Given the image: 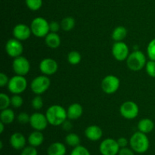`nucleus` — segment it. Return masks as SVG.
Here are the masks:
<instances>
[{
	"mask_svg": "<svg viewBox=\"0 0 155 155\" xmlns=\"http://www.w3.org/2000/svg\"><path fill=\"white\" fill-rule=\"evenodd\" d=\"M45 42L48 47L50 48H57L61 45V37L57 33L49 32L45 37Z\"/></svg>",
	"mask_w": 155,
	"mask_h": 155,
	"instance_id": "obj_21",
	"label": "nucleus"
},
{
	"mask_svg": "<svg viewBox=\"0 0 155 155\" xmlns=\"http://www.w3.org/2000/svg\"><path fill=\"white\" fill-rule=\"evenodd\" d=\"M127 36V30L123 26H118L112 32V39L115 42L123 41Z\"/></svg>",
	"mask_w": 155,
	"mask_h": 155,
	"instance_id": "obj_24",
	"label": "nucleus"
},
{
	"mask_svg": "<svg viewBox=\"0 0 155 155\" xmlns=\"http://www.w3.org/2000/svg\"><path fill=\"white\" fill-rule=\"evenodd\" d=\"M130 148L136 153L144 154L148 150L150 142L147 134L140 131L136 132L130 139Z\"/></svg>",
	"mask_w": 155,
	"mask_h": 155,
	"instance_id": "obj_2",
	"label": "nucleus"
},
{
	"mask_svg": "<svg viewBox=\"0 0 155 155\" xmlns=\"http://www.w3.org/2000/svg\"><path fill=\"white\" fill-rule=\"evenodd\" d=\"M24 99L19 94H15L11 97V105L15 108H19L23 105Z\"/></svg>",
	"mask_w": 155,
	"mask_h": 155,
	"instance_id": "obj_30",
	"label": "nucleus"
},
{
	"mask_svg": "<svg viewBox=\"0 0 155 155\" xmlns=\"http://www.w3.org/2000/svg\"><path fill=\"white\" fill-rule=\"evenodd\" d=\"M12 68L15 74L24 77L30 72V63L27 58L21 55L14 58L12 62Z\"/></svg>",
	"mask_w": 155,
	"mask_h": 155,
	"instance_id": "obj_10",
	"label": "nucleus"
},
{
	"mask_svg": "<svg viewBox=\"0 0 155 155\" xmlns=\"http://www.w3.org/2000/svg\"><path fill=\"white\" fill-rule=\"evenodd\" d=\"M27 139L25 136L21 133H15L10 136L9 143L11 146L15 150H22L26 147Z\"/></svg>",
	"mask_w": 155,
	"mask_h": 155,
	"instance_id": "obj_16",
	"label": "nucleus"
},
{
	"mask_svg": "<svg viewBox=\"0 0 155 155\" xmlns=\"http://www.w3.org/2000/svg\"><path fill=\"white\" fill-rule=\"evenodd\" d=\"M65 142L69 146L75 148L80 145V138L77 134L74 133H71L68 134L65 137Z\"/></svg>",
	"mask_w": 155,
	"mask_h": 155,
	"instance_id": "obj_25",
	"label": "nucleus"
},
{
	"mask_svg": "<svg viewBox=\"0 0 155 155\" xmlns=\"http://www.w3.org/2000/svg\"><path fill=\"white\" fill-rule=\"evenodd\" d=\"M135 151L131 148H120L118 153V155H135Z\"/></svg>",
	"mask_w": 155,
	"mask_h": 155,
	"instance_id": "obj_38",
	"label": "nucleus"
},
{
	"mask_svg": "<svg viewBox=\"0 0 155 155\" xmlns=\"http://www.w3.org/2000/svg\"><path fill=\"white\" fill-rule=\"evenodd\" d=\"M139 107L136 102L127 101L123 103L120 107V113L121 116L127 120L135 119L138 116Z\"/></svg>",
	"mask_w": 155,
	"mask_h": 155,
	"instance_id": "obj_9",
	"label": "nucleus"
},
{
	"mask_svg": "<svg viewBox=\"0 0 155 155\" xmlns=\"http://www.w3.org/2000/svg\"><path fill=\"white\" fill-rule=\"evenodd\" d=\"M30 124L34 130L43 131L49 124L45 114L39 112H36L30 116Z\"/></svg>",
	"mask_w": 155,
	"mask_h": 155,
	"instance_id": "obj_13",
	"label": "nucleus"
},
{
	"mask_svg": "<svg viewBox=\"0 0 155 155\" xmlns=\"http://www.w3.org/2000/svg\"><path fill=\"white\" fill-rule=\"evenodd\" d=\"M51 85V80L48 76L40 75L35 77L30 83V89L36 95H42L46 92Z\"/></svg>",
	"mask_w": 155,
	"mask_h": 155,
	"instance_id": "obj_5",
	"label": "nucleus"
},
{
	"mask_svg": "<svg viewBox=\"0 0 155 155\" xmlns=\"http://www.w3.org/2000/svg\"><path fill=\"white\" fill-rule=\"evenodd\" d=\"M43 106V99L39 95H36L32 100V107L35 110H40Z\"/></svg>",
	"mask_w": 155,
	"mask_h": 155,
	"instance_id": "obj_34",
	"label": "nucleus"
},
{
	"mask_svg": "<svg viewBox=\"0 0 155 155\" xmlns=\"http://www.w3.org/2000/svg\"><path fill=\"white\" fill-rule=\"evenodd\" d=\"M61 24L58 21H51L49 23V29L50 32L53 33H58L61 28Z\"/></svg>",
	"mask_w": 155,
	"mask_h": 155,
	"instance_id": "obj_37",
	"label": "nucleus"
},
{
	"mask_svg": "<svg viewBox=\"0 0 155 155\" xmlns=\"http://www.w3.org/2000/svg\"><path fill=\"white\" fill-rule=\"evenodd\" d=\"M61 126L63 130H65V131H70V130L72 129V124H71V121L68 120H66L62 124Z\"/></svg>",
	"mask_w": 155,
	"mask_h": 155,
	"instance_id": "obj_41",
	"label": "nucleus"
},
{
	"mask_svg": "<svg viewBox=\"0 0 155 155\" xmlns=\"http://www.w3.org/2000/svg\"><path fill=\"white\" fill-rule=\"evenodd\" d=\"M9 82V79L8 76L4 73L0 74V86L4 87V86H8V83Z\"/></svg>",
	"mask_w": 155,
	"mask_h": 155,
	"instance_id": "obj_39",
	"label": "nucleus"
},
{
	"mask_svg": "<svg viewBox=\"0 0 155 155\" xmlns=\"http://www.w3.org/2000/svg\"><path fill=\"white\" fill-rule=\"evenodd\" d=\"M70 155H91V153L86 147L80 145L73 148Z\"/></svg>",
	"mask_w": 155,
	"mask_h": 155,
	"instance_id": "obj_31",
	"label": "nucleus"
},
{
	"mask_svg": "<svg viewBox=\"0 0 155 155\" xmlns=\"http://www.w3.org/2000/svg\"><path fill=\"white\" fill-rule=\"evenodd\" d=\"M58 69L57 61L51 58L42 59L39 63V71L43 75L51 76L55 74Z\"/></svg>",
	"mask_w": 155,
	"mask_h": 155,
	"instance_id": "obj_14",
	"label": "nucleus"
},
{
	"mask_svg": "<svg viewBox=\"0 0 155 155\" xmlns=\"http://www.w3.org/2000/svg\"><path fill=\"white\" fill-rule=\"evenodd\" d=\"M32 34L31 28L24 24H18L14 27L13 36L20 41H25L30 37Z\"/></svg>",
	"mask_w": 155,
	"mask_h": 155,
	"instance_id": "obj_15",
	"label": "nucleus"
},
{
	"mask_svg": "<svg viewBox=\"0 0 155 155\" xmlns=\"http://www.w3.org/2000/svg\"><path fill=\"white\" fill-rule=\"evenodd\" d=\"M45 116L48 124L54 127L62 125V124L68 119L67 110L64 107L58 104L50 106L45 112Z\"/></svg>",
	"mask_w": 155,
	"mask_h": 155,
	"instance_id": "obj_1",
	"label": "nucleus"
},
{
	"mask_svg": "<svg viewBox=\"0 0 155 155\" xmlns=\"http://www.w3.org/2000/svg\"><path fill=\"white\" fill-rule=\"evenodd\" d=\"M117 141V143L120 148H126V147H127V145L130 144V141H128V139L125 137L119 138Z\"/></svg>",
	"mask_w": 155,
	"mask_h": 155,
	"instance_id": "obj_40",
	"label": "nucleus"
},
{
	"mask_svg": "<svg viewBox=\"0 0 155 155\" xmlns=\"http://www.w3.org/2000/svg\"><path fill=\"white\" fill-rule=\"evenodd\" d=\"M154 128V123L149 118H143L138 123V130L142 133L148 134L153 131Z\"/></svg>",
	"mask_w": 155,
	"mask_h": 155,
	"instance_id": "obj_22",
	"label": "nucleus"
},
{
	"mask_svg": "<svg viewBox=\"0 0 155 155\" xmlns=\"http://www.w3.org/2000/svg\"><path fill=\"white\" fill-rule=\"evenodd\" d=\"M8 89L9 92L15 94H21L26 90L27 87V80H26L24 76L15 75L9 79V82L8 83Z\"/></svg>",
	"mask_w": 155,
	"mask_h": 155,
	"instance_id": "obj_6",
	"label": "nucleus"
},
{
	"mask_svg": "<svg viewBox=\"0 0 155 155\" xmlns=\"http://www.w3.org/2000/svg\"><path fill=\"white\" fill-rule=\"evenodd\" d=\"M5 51L10 57L15 58L21 56L24 51L21 41L17 39H10L5 44Z\"/></svg>",
	"mask_w": 155,
	"mask_h": 155,
	"instance_id": "obj_12",
	"label": "nucleus"
},
{
	"mask_svg": "<svg viewBox=\"0 0 155 155\" xmlns=\"http://www.w3.org/2000/svg\"><path fill=\"white\" fill-rule=\"evenodd\" d=\"M11 105V98L8 95L5 93H0V109L4 110V109L8 108Z\"/></svg>",
	"mask_w": 155,
	"mask_h": 155,
	"instance_id": "obj_29",
	"label": "nucleus"
},
{
	"mask_svg": "<svg viewBox=\"0 0 155 155\" xmlns=\"http://www.w3.org/2000/svg\"><path fill=\"white\" fill-rule=\"evenodd\" d=\"M44 142V135L42 134V131L34 130L29 135L27 138V142L31 146L37 148L40 146Z\"/></svg>",
	"mask_w": 155,
	"mask_h": 155,
	"instance_id": "obj_19",
	"label": "nucleus"
},
{
	"mask_svg": "<svg viewBox=\"0 0 155 155\" xmlns=\"http://www.w3.org/2000/svg\"><path fill=\"white\" fill-rule=\"evenodd\" d=\"M147 54L150 60L155 61V38L148 43L147 47Z\"/></svg>",
	"mask_w": 155,
	"mask_h": 155,
	"instance_id": "obj_33",
	"label": "nucleus"
},
{
	"mask_svg": "<svg viewBox=\"0 0 155 155\" xmlns=\"http://www.w3.org/2000/svg\"><path fill=\"white\" fill-rule=\"evenodd\" d=\"M66 153L67 148L65 145L59 142L51 143L47 149L48 155H65Z\"/></svg>",
	"mask_w": 155,
	"mask_h": 155,
	"instance_id": "obj_20",
	"label": "nucleus"
},
{
	"mask_svg": "<svg viewBox=\"0 0 155 155\" xmlns=\"http://www.w3.org/2000/svg\"><path fill=\"white\" fill-rule=\"evenodd\" d=\"M5 124H3L2 122H0V133H3V132H4V129H5Z\"/></svg>",
	"mask_w": 155,
	"mask_h": 155,
	"instance_id": "obj_42",
	"label": "nucleus"
},
{
	"mask_svg": "<svg viewBox=\"0 0 155 155\" xmlns=\"http://www.w3.org/2000/svg\"><path fill=\"white\" fill-rule=\"evenodd\" d=\"M21 155H38V151L36 150V148L29 145L21 150Z\"/></svg>",
	"mask_w": 155,
	"mask_h": 155,
	"instance_id": "obj_35",
	"label": "nucleus"
},
{
	"mask_svg": "<svg viewBox=\"0 0 155 155\" xmlns=\"http://www.w3.org/2000/svg\"><path fill=\"white\" fill-rule=\"evenodd\" d=\"M130 54L128 45L122 41L115 42L112 46V54L114 58L118 61H127Z\"/></svg>",
	"mask_w": 155,
	"mask_h": 155,
	"instance_id": "obj_11",
	"label": "nucleus"
},
{
	"mask_svg": "<svg viewBox=\"0 0 155 155\" xmlns=\"http://www.w3.org/2000/svg\"><path fill=\"white\" fill-rule=\"evenodd\" d=\"M120 149L117 141L112 138L104 139L99 145V151L101 155H118Z\"/></svg>",
	"mask_w": 155,
	"mask_h": 155,
	"instance_id": "obj_7",
	"label": "nucleus"
},
{
	"mask_svg": "<svg viewBox=\"0 0 155 155\" xmlns=\"http://www.w3.org/2000/svg\"><path fill=\"white\" fill-rule=\"evenodd\" d=\"M25 2L31 11H38L42 6V0H25Z\"/></svg>",
	"mask_w": 155,
	"mask_h": 155,
	"instance_id": "obj_28",
	"label": "nucleus"
},
{
	"mask_svg": "<svg viewBox=\"0 0 155 155\" xmlns=\"http://www.w3.org/2000/svg\"><path fill=\"white\" fill-rule=\"evenodd\" d=\"M120 81L117 77L114 75H107L102 80L101 87L103 92L106 94H113L119 89Z\"/></svg>",
	"mask_w": 155,
	"mask_h": 155,
	"instance_id": "obj_8",
	"label": "nucleus"
},
{
	"mask_svg": "<svg viewBox=\"0 0 155 155\" xmlns=\"http://www.w3.org/2000/svg\"><path fill=\"white\" fill-rule=\"evenodd\" d=\"M75 20L72 17H66V18H64L63 20L61 22V29L64 31H71L75 27Z\"/></svg>",
	"mask_w": 155,
	"mask_h": 155,
	"instance_id": "obj_26",
	"label": "nucleus"
},
{
	"mask_svg": "<svg viewBox=\"0 0 155 155\" xmlns=\"http://www.w3.org/2000/svg\"><path fill=\"white\" fill-rule=\"evenodd\" d=\"M32 34L39 38L45 37L50 32L49 23L42 17H37L32 21L30 24Z\"/></svg>",
	"mask_w": 155,
	"mask_h": 155,
	"instance_id": "obj_4",
	"label": "nucleus"
},
{
	"mask_svg": "<svg viewBox=\"0 0 155 155\" xmlns=\"http://www.w3.org/2000/svg\"><path fill=\"white\" fill-rule=\"evenodd\" d=\"M67 113H68V119L71 120H75L79 119L83 114V107L79 103H74L68 107Z\"/></svg>",
	"mask_w": 155,
	"mask_h": 155,
	"instance_id": "obj_18",
	"label": "nucleus"
},
{
	"mask_svg": "<svg viewBox=\"0 0 155 155\" xmlns=\"http://www.w3.org/2000/svg\"><path fill=\"white\" fill-rule=\"evenodd\" d=\"M15 119V112L12 110V109L6 108L4 110H1V114H0V120L1 122L3 124H10L14 122Z\"/></svg>",
	"mask_w": 155,
	"mask_h": 155,
	"instance_id": "obj_23",
	"label": "nucleus"
},
{
	"mask_svg": "<svg viewBox=\"0 0 155 155\" xmlns=\"http://www.w3.org/2000/svg\"><path fill=\"white\" fill-rule=\"evenodd\" d=\"M81 54L77 51H71L68 54V61L71 64L77 65L81 61Z\"/></svg>",
	"mask_w": 155,
	"mask_h": 155,
	"instance_id": "obj_27",
	"label": "nucleus"
},
{
	"mask_svg": "<svg viewBox=\"0 0 155 155\" xmlns=\"http://www.w3.org/2000/svg\"><path fill=\"white\" fill-rule=\"evenodd\" d=\"M147 60L145 54L142 51L136 50L130 54L127 59V64L129 69L133 71H139L145 68Z\"/></svg>",
	"mask_w": 155,
	"mask_h": 155,
	"instance_id": "obj_3",
	"label": "nucleus"
},
{
	"mask_svg": "<svg viewBox=\"0 0 155 155\" xmlns=\"http://www.w3.org/2000/svg\"><path fill=\"white\" fill-rule=\"evenodd\" d=\"M85 136L89 140L96 142L102 138L103 131L98 126L91 125L89 126L85 130Z\"/></svg>",
	"mask_w": 155,
	"mask_h": 155,
	"instance_id": "obj_17",
	"label": "nucleus"
},
{
	"mask_svg": "<svg viewBox=\"0 0 155 155\" xmlns=\"http://www.w3.org/2000/svg\"><path fill=\"white\" fill-rule=\"evenodd\" d=\"M145 68L148 75L155 78V61L150 60L149 61H147Z\"/></svg>",
	"mask_w": 155,
	"mask_h": 155,
	"instance_id": "obj_32",
	"label": "nucleus"
},
{
	"mask_svg": "<svg viewBox=\"0 0 155 155\" xmlns=\"http://www.w3.org/2000/svg\"><path fill=\"white\" fill-rule=\"evenodd\" d=\"M18 121L21 124H27L28 123H30V116L26 112H21L18 114Z\"/></svg>",
	"mask_w": 155,
	"mask_h": 155,
	"instance_id": "obj_36",
	"label": "nucleus"
}]
</instances>
